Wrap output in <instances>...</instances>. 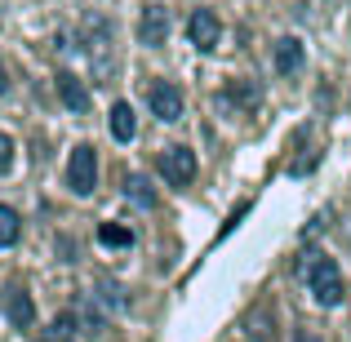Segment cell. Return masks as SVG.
<instances>
[{
	"mask_svg": "<svg viewBox=\"0 0 351 342\" xmlns=\"http://www.w3.org/2000/svg\"><path fill=\"white\" fill-rule=\"evenodd\" d=\"M307 284H311V298L320 302V307H338V302L347 298L343 289V271H338L334 258H307Z\"/></svg>",
	"mask_w": 351,
	"mask_h": 342,
	"instance_id": "cell-1",
	"label": "cell"
},
{
	"mask_svg": "<svg viewBox=\"0 0 351 342\" xmlns=\"http://www.w3.org/2000/svg\"><path fill=\"white\" fill-rule=\"evenodd\" d=\"M293 342H325V338H320L316 329H298V334H293Z\"/></svg>",
	"mask_w": 351,
	"mask_h": 342,
	"instance_id": "cell-16",
	"label": "cell"
},
{
	"mask_svg": "<svg viewBox=\"0 0 351 342\" xmlns=\"http://www.w3.org/2000/svg\"><path fill=\"white\" fill-rule=\"evenodd\" d=\"M134 129H138L134 107H129V103H116L112 107V138H116V143H129V138H134Z\"/></svg>",
	"mask_w": 351,
	"mask_h": 342,
	"instance_id": "cell-10",
	"label": "cell"
},
{
	"mask_svg": "<svg viewBox=\"0 0 351 342\" xmlns=\"http://www.w3.org/2000/svg\"><path fill=\"white\" fill-rule=\"evenodd\" d=\"M125 196L134 200L138 209H152L156 205V191H152V182H147L143 173H129V178H125Z\"/></svg>",
	"mask_w": 351,
	"mask_h": 342,
	"instance_id": "cell-11",
	"label": "cell"
},
{
	"mask_svg": "<svg viewBox=\"0 0 351 342\" xmlns=\"http://www.w3.org/2000/svg\"><path fill=\"white\" fill-rule=\"evenodd\" d=\"M147 103H152V116H160L165 125L182 120V94H178V85H169V80H152Z\"/></svg>",
	"mask_w": 351,
	"mask_h": 342,
	"instance_id": "cell-4",
	"label": "cell"
},
{
	"mask_svg": "<svg viewBox=\"0 0 351 342\" xmlns=\"http://www.w3.org/2000/svg\"><path fill=\"white\" fill-rule=\"evenodd\" d=\"M53 85H58V98H62V107H67V112H76V116H85V112H89V89L80 85L76 76H67V71H62Z\"/></svg>",
	"mask_w": 351,
	"mask_h": 342,
	"instance_id": "cell-8",
	"label": "cell"
},
{
	"mask_svg": "<svg viewBox=\"0 0 351 342\" xmlns=\"http://www.w3.org/2000/svg\"><path fill=\"white\" fill-rule=\"evenodd\" d=\"M9 169H14V138L0 134V173H9Z\"/></svg>",
	"mask_w": 351,
	"mask_h": 342,
	"instance_id": "cell-15",
	"label": "cell"
},
{
	"mask_svg": "<svg viewBox=\"0 0 351 342\" xmlns=\"http://www.w3.org/2000/svg\"><path fill=\"white\" fill-rule=\"evenodd\" d=\"M5 316H9V325H14V329H32V320H36V302H32V293L14 289V293L5 298Z\"/></svg>",
	"mask_w": 351,
	"mask_h": 342,
	"instance_id": "cell-9",
	"label": "cell"
},
{
	"mask_svg": "<svg viewBox=\"0 0 351 342\" xmlns=\"http://www.w3.org/2000/svg\"><path fill=\"white\" fill-rule=\"evenodd\" d=\"M67 182H71V191H76V196H94V187H98V156H94V147L80 143L76 151H71Z\"/></svg>",
	"mask_w": 351,
	"mask_h": 342,
	"instance_id": "cell-3",
	"label": "cell"
},
{
	"mask_svg": "<svg viewBox=\"0 0 351 342\" xmlns=\"http://www.w3.org/2000/svg\"><path fill=\"white\" fill-rule=\"evenodd\" d=\"M18 236H23V218H18L9 205H0V249L18 245Z\"/></svg>",
	"mask_w": 351,
	"mask_h": 342,
	"instance_id": "cell-13",
	"label": "cell"
},
{
	"mask_svg": "<svg viewBox=\"0 0 351 342\" xmlns=\"http://www.w3.org/2000/svg\"><path fill=\"white\" fill-rule=\"evenodd\" d=\"M5 89H9V76H5V67H0V94H5Z\"/></svg>",
	"mask_w": 351,
	"mask_h": 342,
	"instance_id": "cell-17",
	"label": "cell"
},
{
	"mask_svg": "<svg viewBox=\"0 0 351 342\" xmlns=\"http://www.w3.org/2000/svg\"><path fill=\"white\" fill-rule=\"evenodd\" d=\"M76 311H62V316H53L49 320V329H45V338L40 342H71V334H76Z\"/></svg>",
	"mask_w": 351,
	"mask_h": 342,
	"instance_id": "cell-12",
	"label": "cell"
},
{
	"mask_svg": "<svg viewBox=\"0 0 351 342\" xmlns=\"http://www.w3.org/2000/svg\"><path fill=\"white\" fill-rule=\"evenodd\" d=\"M302 62H307V53H302V40H293V36L276 40V71H280V76H298Z\"/></svg>",
	"mask_w": 351,
	"mask_h": 342,
	"instance_id": "cell-7",
	"label": "cell"
},
{
	"mask_svg": "<svg viewBox=\"0 0 351 342\" xmlns=\"http://www.w3.org/2000/svg\"><path fill=\"white\" fill-rule=\"evenodd\" d=\"M196 151L191 147H165L160 151V178L169 182V187H191L196 182Z\"/></svg>",
	"mask_w": 351,
	"mask_h": 342,
	"instance_id": "cell-2",
	"label": "cell"
},
{
	"mask_svg": "<svg viewBox=\"0 0 351 342\" xmlns=\"http://www.w3.org/2000/svg\"><path fill=\"white\" fill-rule=\"evenodd\" d=\"M98 245L129 249V245H134V231H129V227H116V223H103V227H98Z\"/></svg>",
	"mask_w": 351,
	"mask_h": 342,
	"instance_id": "cell-14",
	"label": "cell"
},
{
	"mask_svg": "<svg viewBox=\"0 0 351 342\" xmlns=\"http://www.w3.org/2000/svg\"><path fill=\"white\" fill-rule=\"evenodd\" d=\"M165 36H169V14H165V9H143V18H138V40H143L147 49H160Z\"/></svg>",
	"mask_w": 351,
	"mask_h": 342,
	"instance_id": "cell-6",
	"label": "cell"
},
{
	"mask_svg": "<svg viewBox=\"0 0 351 342\" xmlns=\"http://www.w3.org/2000/svg\"><path fill=\"white\" fill-rule=\"evenodd\" d=\"M218 36H223V23H218L214 9H191V18H187V40L196 45V49H214Z\"/></svg>",
	"mask_w": 351,
	"mask_h": 342,
	"instance_id": "cell-5",
	"label": "cell"
}]
</instances>
